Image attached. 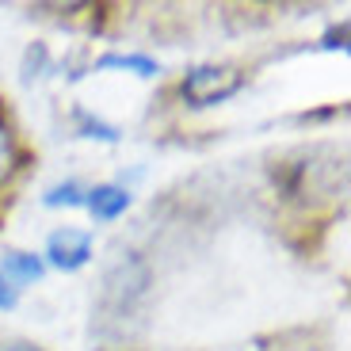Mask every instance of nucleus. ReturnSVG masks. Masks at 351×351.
Wrapping results in <instances>:
<instances>
[{
    "mask_svg": "<svg viewBox=\"0 0 351 351\" xmlns=\"http://www.w3.org/2000/svg\"><path fill=\"white\" fill-rule=\"evenodd\" d=\"M241 88H245V73L237 65H195L180 84V96H184L187 107L202 111V107L233 99Z\"/></svg>",
    "mask_w": 351,
    "mask_h": 351,
    "instance_id": "2",
    "label": "nucleus"
},
{
    "mask_svg": "<svg viewBox=\"0 0 351 351\" xmlns=\"http://www.w3.org/2000/svg\"><path fill=\"white\" fill-rule=\"evenodd\" d=\"M149 282H153L149 263L138 252H123L104 275V306L114 309V313H126L149 294Z\"/></svg>",
    "mask_w": 351,
    "mask_h": 351,
    "instance_id": "1",
    "label": "nucleus"
},
{
    "mask_svg": "<svg viewBox=\"0 0 351 351\" xmlns=\"http://www.w3.org/2000/svg\"><path fill=\"white\" fill-rule=\"evenodd\" d=\"M43 206H50V210H58V206H84V187L77 184V180H65V184H53L50 191L43 195Z\"/></svg>",
    "mask_w": 351,
    "mask_h": 351,
    "instance_id": "8",
    "label": "nucleus"
},
{
    "mask_svg": "<svg viewBox=\"0 0 351 351\" xmlns=\"http://www.w3.org/2000/svg\"><path fill=\"white\" fill-rule=\"evenodd\" d=\"M46 260H50L58 271H80V267L92 260V233L73 229V226L53 229L50 241H46Z\"/></svg>",
    "mask_w": 351,
    "mask_h": 351,
    "instance_id": "3",
    "label": "nucleus"
},
{
    "mask_svg": "<svg viewBox=\"0 0 351 351\" xmlns=\"http://www.w3.org/2000/svg\"><path fill=\"white\" fill-rule=\"evenodd\" d=\"M130 202H134V195L126 191V187H119V184H99V187H88L84 191V206L96 221L123 218V214L130 210Z\"/></svg>",
    "mask_w": 351,
    "mask_h": 351,
    "instance_id": "4",
    "label": "nucleus"
},
{
    "mask_svg": "<svg viewBox=\"0 0 351 351\" xmlns=\"http://www.w3.org/2000/svg\"><path fill=\"white\" fill-rule=\"evenodd\" d=\"M0 275L12 282V287L23 290L27 282H38L46 275V260L35 252H23V248H8L4 260H0Z\"/></svg>",
    "mask_w": 351,
    "mask_h": 351,
    "instance_id": "5",
    "label": "nucleus"
},
{
    "mask_svg": "<svg viewBox=\"0 0 351 351\" xmlns=\"http://www.w3.org/2000/svg\"><path fill=\"white\" fill-rule=\"evenodd\" d=\"M73 119H77V134H80V138L107 141V145H114V141H119V126H111V123H104V119H96V114L84 111V107H77V111H73Z\"/></svg>",
    "mask_w": 351,
    "mask_h": 351,
    "instance_id": "7",
    "label": "nucleus"
},
{
    "mask_svg": "<svg viewBox=\"0 0 351 351\" xmlns=\"http://www.w3.org/2000/svg\"><path fill=\"white\" fill-rule=\"evenodd\" d=\"M0 351H43V348L31 340H0Z\"/></svg>",
    "mask_w": 351,
    "mask_h": 351,
    "instance_id": "12",
    "label": "nucleus"
},
{
    "mask_svg": "<svg viewBox=\"0 0 351 351\" xmlns=\"http://www.w3.org/2000/svg\"><path fill=\"white\" fill-rule=\"evenodd\" d=\"M107 69H123V73H134V77H157L160 65L153 62L149 53H104L92 62V73H107Z\"/></svg>",
    "mask_w": 351,
    "mask_h": 351,
    "instance_id": "6",
    "label": "nucleus"
},
{
    "mask_svg": "<svg viewBox=\"0 0 351 351\" xmlns=\"http://www.w3.org/2000/svg\"><path fill=\"white\" fill-rule=\"evenodd\" d=\"M46 65H50V50H46L43 43H31L23 53V80H35L46 73Z\"/></svg>",
    "mask_w": 351,
    "mask_h": 351,
    "instance_id": "10",
    "label": "nucleus"
},
{
    "mask_svg": "<svg viewBox=\"0 0 351 351\" xmlns=\"http://www.w3.org/2000/svg\"><path fill=\"white\" fill-rule=\"evenodd\" d=\"M19 168V149H16V138H12L8 123L0 119V187L8 184Z\"/></svg>",
    "mask_w": 351,
    "mask_h": 351,
    "instance_id": "9",
    "label": "nucleus"
},
{
    "mask_svg": "<svg viewBox=\"0 0 351 351\" xmlns=\"http://www.w3.org/2000/svg\"><path fill=\"white\" fill-rule=\"evenodd\" d=\"M19 306V287H12L4 275H0V313H8V309Z\"/></svg>",
    "mask_w": 351,
    "mask_h": 351,
    "instance_id": "11",
    "label": "nucleus"
}]
</instances>
